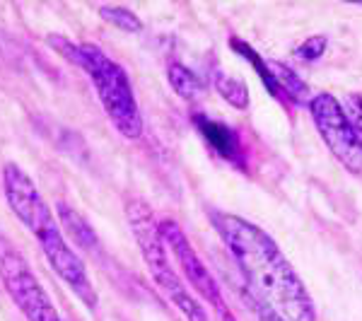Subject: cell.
Masks as SVG:
<instances>
[{"instance_id":"obj_1","label":"cell","mask_w":362,"mask_h":321,"mask_svg":"<svg viewBox=\"0 0 362 321\" xmlns=\"http://www.w3.org/2000/svg\"><path fill=\"white\" fill-rule=\"evenodd\" d=\"M213 223L235 256L237 266L242 268L249 288L261 300L290 321L317 319L314 300L307 293L305 283L278 249V244L261 227L230 213H215Z\"/></svg>"},{"instance_id":"obj_2","label":"cell","mask_w":362,"mask_h":321,"mask_svg":"<svg viewBox=\"0 0 362 321\" xmlns=\"http://www.w3.org/2000/svg\"><path fill=\"white\" fill-rule=\"evenodd\" d=\"M3 191L10 210L39 242L42 254L46 256L49 266L56 271V276L73 290V295L87 309H97L99 297L90 276H87L83 259L66 242L56 213L44 201L42 191L37 189L32 177L17 162H5L3 165Z\"/></svg>"},{"instance_id":"obj_3","label":"cell","mask_w":362,"mask_h":321,"mask_svg":"<svg viewBox=\"0 0 362 321\" xmlns=\"http://www.w3.org/2000/svg\"><path fill=\"white\" fill-rule=\"evenodd\" d=\"M46 44L68 63H75L85 70L90 83L95 85L104 114L109 116V121L121 136L128 140H138L143 136V116L136 102V92L119 63L112 61L97 44H73V39L58 37V34H49Z\"/></svg>"},{"instance_id":"obj_4","label":"cell","mask_w":362,"mask_h":321,"mask_svg":"<svg viewBox=\"0 0 362 321\" xmlns=\"http://www.w3.org/2000/svg\"><path fill=\"white\" fill-rule=\"evenodd\" d=\"M126 218H128V225H131L133 237H136L140 254H143L145 266H148L157 288L174 302V307L184 314L186 321H208L206 309H203L201 302L191 295L186 283L179 278L174 266L169 264L167 244H165V239H162L160 223L155 220L153 208L145 201H140V198H133L126 206Z\"/></svg>"},{"instance_id":"obj_5","label":"cell","mask_w":362,"mask_h":321,"mask_svg":"<svg viewBox=\"0 0 362 321\" xmlns=\"http://www.w3.org/2000/svg\"><path fill=\"white\" fill-rule=\"evenodd\" d=\"M0 280L27 321H63L20 249L0 232Z\"/></svg>"},{"instance_id":"obj_6","label":"cell","mask_w":362,"mask_h":321,"mask_svg":"<svg viewBox=\"0 0 362 321\" xmlns=\"http://www.w3.org/2000/svg\"><path fill=\"white\" fill-rule=\"evenodd\" d=\"M309 107H312L314 124H317L321 138L336 155V160L353 174H362V145L343 114L341 102L331 95H317L312 97Z\"/></svg>"},{"instance_id":"obj_7","label":"cell","mask_w":362,"mask_h":321,"mask_svg":"<svg viewBox=\"0 0 362 321\" xmlns=\"http://www.w3.org/2000/svg\"><path fill=\"white\" fill-rule=\"evenodd\" d=\"M162 239H165L167 249L177 259L179 268L184 271V278L189 280V285L196 290L201 297H206L210 305L223 307V297H220V285L215 283L213 273L208 271L206 264L201 261V256L196 254L194 244L189 242V237L184 235V230L174 223V220H162L160 223Z\"/></svg>"},{"instance_id":"obj_8","label":"cell","mask_w":362,"mask_h":321,"mask_svg":"<svg viewBox=\"0 0 362 321\" xmlns=\"http://www.w3.org/2000/svg\"><path fill=\"white\" fill-rule=\"evenodd\" d=\"M56 218L61 223V230L78 244L80 249L85 252H99V239L95 235V230L90 227V223L78 213L75 208H70L66 201H58L56 203Z\"/></svg>"},{"instance_id":"obj_9","label":"cell","mask_w":362,"mask_h":321,"mask_svg":"<svg viewBox=\"0 0 362 321\" xmlns=\"http://www.w3.org/2000/svg\"><path fill=\"white\" fill-rule=\"evenodd\" d=\"M196 128L201 131V136L208 140V145L220 157L232 160V162L239 160V140L232 128H227L225 124H220V121L208 119V116H203V114H196Z\"/></svg>"},{"instance_id":"obj_10","label":"cell","mask_w":362,"mask_h":321,"mask_svg":"<svg viewBox=\"0 0 362 321\" xmlns=\"http://www.w3.org/2000/svg\"><path fill=\"white\" fill-rule=\"evenodd\" d=\"M266 66H268V73H271L273 83H276L280 90H285V95H290L295 102H302V99L309 97L307 83L290 66L278 63V61H266Z\"/></svg>"},{"instance_id":"obj_11","label":"cell","mask_w":362,"mask_h":321,"mask_svg":"<svg viewBox=\"0 0 362 321\" xmlns=\"http://www.w3.org/2000/svg\"><path fill=\"white\" fill-rule=\"evenodd\" d=\"M167 78H169V85L174 87V92H177L181 99H196L201 95V80L196 78L194 70L181 66V63H172V66H169Z\"/></svg>"},{"instance_id":"obj_12","label":"cell","mask_w":362,"mask_h":321,"mask_svg":"<svg viewBox=\"0 0 362 321\" xmlns=\"http://www.w3.org/2000/svg\"><path fill=\"white\" fill-rule=\"evenodd\" d=\"M215 90H218L220 97L227 99V102H230L232 107L247 109V104H249V90H247V85H244L239 78H227V75L218 73V75H215Z\"/></svg>"},{"instance_id":"obj_13","label":"cell","mask_w":362,"mask_h":321,"mask_svg":"<svg viewBox=\"0 0 362 321\" xmlns=\"http://www.w3.org/2000/svg\"><path fill=\"white\" fill-rule=\"evenodd\" d=\"M99 15H102L104 22L124 29V32H128V34H136L143 29L140 17L136 13H131L128 8H121V5H102V8H99Z\"/></svg>"},{"instance_id":"obj_14","label":"cell","mask_w":362,"mask_h":321,"mask_svg":"<svg viewBox=\"0 0 362 321\" xmlns=\"http://www.w3.org/2000/svg\"><path fill=\"white\" fill-rule=\"evenodd\" d=\"M232 49L235 51H239V54H242L244 58H247L249 63H254V68L259 70V75H261V80H264V85L268 87V90L273 92V95L278 97V85L273 83V78H271V73H268V66H266V58H261L259 54H256L254 49H251L249 44H244V42H239V39H235V42H232Z\"/></svg>"},{"instance_id":"obj_15","label":"cell","mask_w":362,"mask_h":321,"mask_svg":"<svg viewBox=\"0 0 362 321\" xmlns=\"http://www.w3.org/2000/svg\"><path fill=\"white\" fill-rule=\"evenodd\" d=\"M341 107H343V114H346L350 128H353L355 138H358L360 145H362V97L360 95H348Z\"/></svg>"},{"instance_id":"obj_16","label":"cell","mask_w":362,"mask_h":321,"mask_svg":"<svg viewBox=\"0 0 362 321\" xmlns=\"http://www.w3.org/2000/svg\"><path fill=\"white\" fill-rule=\"evenodd\" d=\"M326 46H329V42H326V37H321V34H317V37H309L305 39L300 46L295 49V56L302 58V61H317V58L324 56Z\"/></svg>"},{"instance_id":"obj_17","label":"cell","mask_w":362,"mask_h":321,"mask_svg":"<svg viewBox=\"0 0 362 321\" xmlns=\"http://www.w3.org/2000/svg\"><path fill=\"white\" fill-rule=\"evenodd\" d=\"M249 302H251V307H254V314L259 321H285L283 314H278L276 309L261 300V297H249Z\"/></svg>"},{"instance_id":"obj_18","label":"cell","mask_w":362,"mask_h":321,"mask_svg":"<svg viewBox=\"0 0 362 321\" xmlns=\"http://www.w3.org/2000/svg\"><path fill=\"white\" fill-rule=\"evenodd\" d=\"M218 312H220V319H223V321H237V319H235V314H232L225 305H223V307H218Z\"/></svg>"}]
</instances>
